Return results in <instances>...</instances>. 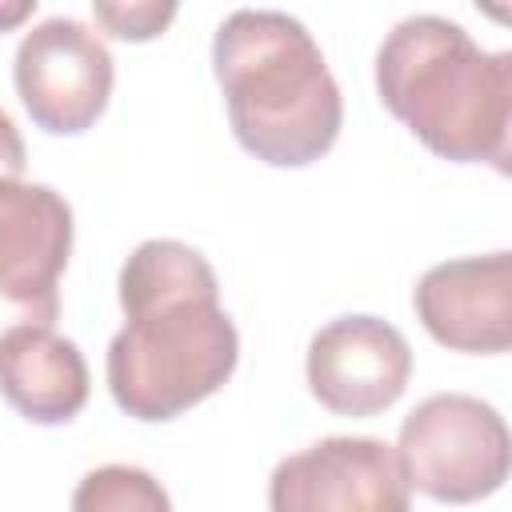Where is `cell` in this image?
<instances>
[{"label":"cell","instance_id":"6da1fadb","mask_svg":"<svg viewBox=\"0 0 512 512\" xmlns=\"http://www.w3.org/2000/svg\"><path fill=\"white\" fill-rule=\"evenodd\" d=\"M124 328L108 344V392L136 420H172L212 396L240 360L212 264L184 240H144L120 268Z\"/></svg>","mask_w":512,"mask_h":512},{"label":"cell","instance_id":"7a4b0ae2","mask_svg":"<svg viewBox=\"0 0 512 512\" xmlns=\"http://www.w3.org/2000/svg\"><path fill=\"white\" fill-rule=\"evenodd\" d=\"M212 72L232 136L272 168L320 160L344 120L340 88L312 32L276 8H236L212 36Z\"/></svg>","mask_w":512,"mask_h":512},{"label":"cell","instance_id":"3957f363","mask_svg":"<svg viewBox=\"0 0 512 512\" xmlns=\"http://www.w3.org/2000/svg\"><path fill=\"white\" fill-rule=\"evenodd\" d=\"M376 92L428 152L508 172L512 52L480 48L448 16H404L376 52Z\"/></svg>","mask_w":512,"mask_h":512},{"label":"cell","instance_id":"277c9868","mask_svg":"<svg viewBox=\"0 0 512 512\" xmlns=\"http://www.w3.org/2000/svg\"><path fill=\"white\" fill-rule=\"evenodd\" d=\"M508 424L468 392H436L420 400L396 436V460L408 488L440 504H476L508 480Z\"/></svg>","mask_w":512,"mask_h":512},{"label":"cell","instance_id":"5b68a950","mask_svg":"<svg viewBox=\"0 0 512 512\" xmlns=\"http://www.w3.org/2000/svg\"><path fill=\"white\" fill-rule=\"evenodd\" d=\"M12 80L36 128L76 136L108 108L116 64L100 32H92L84 20L48 16L20 36Z\"/></svg>","mask_w":512,"mask_h":512},{"label":"cell","instance_id":"8992f818","mask_svg":"<svg viewBox=\"0 0 512 512\" xmlns=\"http://www.w3.org/2000/svg\"><path fill=\"white\" fill-rule=\"evenodd\" d=\"M272 512H412L396 448L376 436H328L276 464Z\"/></svg>","mask_w":512,"mask_h":512},{"label":"cell","instance_id":"52a82bcc","mask_svg":"<svg viewBox=\"0 0 512 512\" xmlns=\"http://www.w3.org/2000/svg\"><path fill=\"white\" fill-rule=\"evenodd\" d=\"M412 376V348L380 316H336L308 344V388L336 416L392 408Z\"/></svg>","mask_w":512,"mask_h":512},{"label":"cell","instance_id":"ba28073f","mask_svg":"<svg viewBox=\"0 0 512 512\" xmlns=\"http://www.w3.org/2000/svg\"><path fill=\"white\" fill-rule=\"evenodd\" d=\"M412 308L424 332L452 352H476V356L508 352L512 256L488 252V256H460L432 264L412 288Z\"/></svg>","mask_w":512,"mask_h":512},{"label":"cell","instance_id":"9c48e42d","mask_svg":"<svg viewBox=\"0 0 512 512\" xmlns=\"http://www.w3.org/2000/svg\"><path fill=\"white\" fill-rule=\"evenodd\" d=\"M72 256V208L48 184L0 180V284L56 288Z\"/></svg>","mask_w":512,"mask_h":512},{"label":"cell","instance_id":"30bf717a","mask_svg":"<svg viewBox=\"0 0 512 512\" xmlns=\"http://www.w3.org/2000/svg\"><path fill=\"white\" fill-rule=\"evenodd\" d=\"M0 396L32 424H68L88 404V364L52 328H24L0 344Z\"/></svg>","mask_w":512,"mask_h":512},{"label":"cell","instance_id":"8fae6325","mask_svg":"<svg viewBox=\"0 0 512 512\" xmlns=\"http://www.w3.org/2000/svg\"><path fill=\"white\" fill-rule=\"evenodd\" d=\"M92 12L108 36L140 44V40L160 36L172 24L176 4L172 0H92Z\"/></svg>","mask_w":512,"mask_h":512},{"label":"cell","instance_id":"7c38bea8","mask_svg":"<svg viewBox=\"0 0 512 512\" xmlns=\"http://www.w3.org/2000/svg\"><path fill=\"white\" fill-rule=\"evenodd\" d=\"M60 312L56 288H4L0 284V344L24 328H52Z\"/></svg>","mask_w":512,"mask_h":512},{"label":"cell","instance_id":"4fadbf2b","mask_svg":"<svg viewBox=\"0 0 512 512\" xmlns=\"http://www.w3.org/2000/svg\"><path fill=\"white\" fill-rule=\"evenodd\" d=\"M24 140L12 124V116L0 108V180H24Z\"/></svg>","mask_w":512,"mask_h":512},{"label":"cell","instance_id":"5bb4252c","mask_svg":"<svg viewBox=\"0 0 512 512\" xmlns=\"http://www.w3.org/2000/svg\"><path fill=\"white\" fill-rule=\"evenodd\" d=\"M36 12V0H0V32L16 28L20 20H28Z\"/></svg>","mask_w":512,"mask_h":512}]
</instances>
